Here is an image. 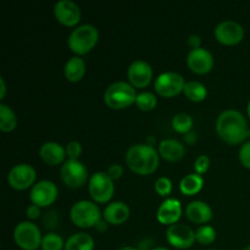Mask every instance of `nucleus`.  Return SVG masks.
<instances>
[{
	"label": "nucleus",
	"mask_w": 250,
	"mask_h": 250,
	"mask_svg": "<svg viewBox=\"0 0 250 250\" xmlns=\"http://www.w3.org/2000/svg\"><path fill=\"white\" fill-rule=\"evenodd\" d=\"M185 142L186 144H194L195 142H197V133L193 131L188 132V133L185 134Z\"/></svg>",
	"instance_id": "nucleus-39"
},
{
	"label": "nucleus",
	"mask_w": 250,
	"mask_h": 250,
	"mask_svg": "<svg viewBox=\"0 0 250 250\" xmlns=\"http://www.w3.org/2000/svg\"><path fill=\"white\" fill-rule=\"evenodd\" d=\"M17 126V116L14 109L5 103H0V131L11 132Z\"/></svg>",
	"instance_id": "nucleus-26"
},
{
	"label": "nucleus",
	"mask_w": 250,
	"mask_h": 250,
	"mask_svg": "<svg viewBox=\"0 0 250 250\" xmlns=\"http://www.w3.org/2000/svg\"><path fill=\"white\" fill-rule=\"evenodd\" d=\"M216 133L225 143L236 146L244 143L250 134L246 117L241 111L234 109H227L220 112L215 124Z\"/></svg>",
	"instance_id": "nucleus-1"
},
{
	"label": "nucleus",
	"mask_w": 250,
	"mask_h": 250,
	"mask_svg": "<svg viewBox=\"0 0 250 250\" xmlns=\"http://www.w3.org/2000/svg\"><path fill=\"white\" fill-rule=\"evenodd\" d=\"M243 250H250V246H248V247H246V248H244Z\"/></svg>",
	"instance_id": "nucleus-44"
},
{
	"label": "nucleus",
	"mask_w": 250,
	"mask_h": 250,
	"mask_svg": "<svg viewBox=\"0 0 250 250\" xmlns=\"http://www.w3.org/2000/svg\"><path fill=\"white\" fill-rule=\"evenodd\" d=\"M109 225L110 224L106 221V220L102 219L99 222H98L97 225H95L94 229H97L98 232H100V233H104V232H106L107 229H109Z\"/></svg>",
	"instance_id": "nucleus-38"
},
{
	"label": "nucleus",
	"mask_w": 250,
	"mask_h": 250,
	"mask_svg": "<svg viewBox=\"0 0 250 250\" xmlns=\"http://www.w3.org/2000/svg\"><path fill=\"white\" fill-rule=\"evenodd\" d=\"M41 229L33 221H21L14 229V241L23 250H37L42 246Z\"/></svg>",
	"instance_id": "nucleus-6"
},
{
	"label": "nucleus",
	"mask_w": 250,
	"mask_h": 250,
	"mask_svg": "<svg viewBox=\"0 0 250 250\" xmlns=\"http://www.w3.org/2000/svg\"><path fill=\"white\" fill-rule=\"evenodd\" d=\"M99 41V29L92 23L78 24L71 31L67 38V45L71 51L78 56L89 53Z\"/></svg>",
	"instance_id": "nucleus-4"
},
{
	"label": "nucleus",
	"mask_w": 250,
	"mask_h": 250,
	"mask_svg": "<svg viewBox=\"0 0 250 250\" xmlns=\"http://www.w3.org/2000/svg\"><path fill=\"white\" fill-rule=\"evenodd\" d=\"M238 158L244 167L250 168V141L244 142V143L242 144V146L239 148Z\"/></svg>",
	"instance_id": "nucleus-34"
},
{
	"label": "nucleus",
	"mask_w": 250,
	"mask_h": 250,
	"mask_svg": "<svg viewBox=\"0 0 250 250\" xmlns=\"http://www.w3.org/2000/svg\"><path fill=\"white\" fill-rule=\"evenodd\" d=\"M159 155L167 161H178L185 156L186 146L175 138H165L158 146Z\"/></svg>",
	"instance_id": "nucleus-21"
},
{
	"label": "nucleus",
	"mask_w": 250,
	"mask_h": 250,
	"mask_svg": "<svg viewBox=\"0 0 250 250\" xmlns=\"http://www.w3.org/2000/svg\"><path fill=\"white\" fill-rule=\"evenodd\" d=\"M247 114H248V116H249V119H250V100H249L248 105H247Z\"/></svg>",
	"instance_id": "nucleus-43"
},
{
	"label": "nucleus",
	"mask_w": 250,
	"mask_h": 250,
	"mask_svg": "<svg viewBox=\"0 0 250 250\" xmlns=\"http://www.w3.org/2000/svg\"><path fill=\"white\" fill-rule=\"evenodd\" d=\"M127 78L134 88L146 87L153 78V67L146 60L137 59L127 68Z\"/></svg>",
	"instance_id": "nucleus-16"
},
{
	"label": "nucleus",
	"mask_w": 250,
	"mask_h": 250,
	"mask_svg": "<svg viewBox=\"0 0 250 250\" xmlns=\"http://www.w3.org/2000/svg\"><path fill=\"white\" fill-rule=\"evenodd\" d=\"M182 204L176 198H166L156 210V219L163 225H173L180 221L182 216Z\"/></svg>",
	"instance_id": "nucleus-17"
},
{
	"label": "nucleus",
	"mask_w": 250,
	"mask_h": 250,
	"mask_svg": "<svg viewBox=\"0 0 250 250\" xmlns=\"http://www.w3.org/2000/svg\"><path fill=\"white\" fill-rule=\"evenodd\" d=\"M26 216L29 221L38 219V217L41 216V208H39L38 205L31 203V205H28V207L26 208Z\"/></svg>",
	"instance_id": "nucleus-36"
},
{
	"label": "nucleus",
	"mask_w": 250,
	"mask_h": 250,
	"mask_svg": "<svg viewBox=\"0 0 250 250\" xmlns=\"http://www.w3.org/2000/svg\"><path fill=\"white\" fill-rule=\"evenodd\" d=\"M125 160L133 172L146 176L155 172L159 167L160 155L154 146L146 143H138L127 149Z\"/></svg>",
	"instance_id": "nucleus-2"
},
{
	"label": "nucleus",
	"mask_w": 250,
	"mask_h": 250,
	"mask_svg": "<svg viewBox=\"0 0 250 250\" xmlns=\"http://www.w3.org/2000/svg\"><path fill=\"white\" fill-rule=\"evenodd\" d=\"M117 250H141V249H138V248H137V247L124 246V247H121V248H119Z\"/></svg>",
	"instance_id": "nucleus-41"
},
{
	"label": "nucleus",
	"mask_w": 250,
	"mask_h": 250,
	"mask_svg": "<svg viewBox=\"0 0 250 250\" xmlns=\"http://www.w3.org/2000/svg\"><path fill=\"white\" fill-rule=\"evenodd\" d=\"M210 164H211V161H210L209 156L205 155V154H202V155H199L195 159L194 171L197 173H199V175H203V173H205L209 170Z\"/></svg>",
	"instance_id": "nucleus-33"
},
{
	"label": "nucleus",
	"mask_w": 250,
	"mask_h": 250,
	"mask_svg": "<svg viewBox=\"0 0 250 250\" xmlns=\"http://www.w3.org/2000/svg\"><path fill=\"white\" fill-rule=\"evenodd\" d=\"M204 186V178L197 172L185 176L180 182V190L185 195H195L202 190Z\"/></svg>",
	"instance_id": "nucleus-24"
},
{
	"label": "nucleus",
	"mask_w": 250,
	"mask_h": 250,
	"mask_svg": "<svg viewBox=\"0 0 250 250\" xmlns=\"http://www.w3.org/2000/svg\"><path fill=\"white\" fill-rule=\"evenodd\" d=\"M70 219L77 227L90 229L103 219V212L95 202L78 200L71 207Z\"/></svg>",
	"instance_id": "nucleus-5"
},
{
	"label": "nucleus",
	"mask_w": 250,
	"mask_h": 250,
	"mask_svg": "<svg viewBox=\"0 0 250 250\" xmlns=\"http://www.w3.org/2000/svg\"><path fill=\"white\" fill-rule=\"evenodd\" d=\"M214 36L224 45H236L244 38V28L234 20H224L215 26Z\"/></svg>",
	"instance_id": "nucleus-11"
},
{
	"label": "nucleus",
	"mask_w": 250,
	"mask_h": 250,
	"mask_svg": "<svg viewBox=\"0 0 250 250\" xmlns=\"http://www.w3.org/2000/svg\"><path fill=\"white\" fill-rule=\"evenodd\" d=\"M154 189L161 197H167L172 192V181L166 176H161L154 183Z\"/></svg>",
	"instance_id": "nucleus-31"
},
{
	"label": "nucleus",
	"mask_w": 250,
	"mask_h": 250,
	"mask_svg": "<svg viewBox=\"0 0 250 250\" xmlns=\"http://www.w3.org/2000/svg\"><path fill=\"white\" fill-rule=\"evenodd\" d=\"M107 175L110 176V177L112 178V180H119V178L122 177V175H124L125 170H124V166L121 165V164H111V165L107 167Z\"/></svg>",
	"instance_id": "nucleus-35"
},
{
	"label": "nucleus",
	"mask_w": 250,
	"mask_h": 250,
	"mask_svg": "<svg viewBox=\"0 0 250 250\" xmlns=\"http://www.w3.org/2000/svg\"><path fill=\"white\" fill-rule=\"evenodd\" d=\"M211 207L203 200H193L186 207V216L189 221L198 225H205L212 219Z\"/></svg>",
	"instance_id": "nucleus-19"
},
{
	"label": "nucleus",
	"mask_w": 250,
	"mask_h": 250,
	"mask_svg": "<svg viewBox=\"0 0 250 250\" xmlns=\"http://www.w3.org/2000/svg\"><path fill=\"white\" fill-rule=\"evenodd\" d=\"M136 105L142 111H151L158 105V98L153 92L144 90V92L138 93V95H137Z\"/></svg>",
	"instance_id": "nucleus-29"
},
{
	"label": "nucleus",
	"mask_w": 250,
	"mask_h": 250,
	"mask_svg": "<svg viewBox=\"0 0 250 250\" xmlns=\"http://www.w3.org/2000/svg\"><path fill=\"white\" fill-rule=\"evenodd\" d=\"M37 171L31 164L21 163L12 166L7 173V183L16 190H24L36 185Z\"/></svg>",
	"instance_id": "nucleus-10"
},
{
	"label": "nucleus",
	"mask_w": 250,
	"mask_h": 250,
	"mask_svg": "<svg viewBox=\"0 0 250 250\" xmlns=\"http://www.w3.org/2000/svg\"><path fill=\"white\" fill-rule=\"evenodd\" d=\"M58 186L49 180H42L36 182V185L29 190V199L33 204L39 208H46L53 204L58 199Z\"/></svg>",
	"instance_id": "nucleus-13"
},
{
	"label": "nucleus",
	"mask_w": 250,
	"mask_h": 250,
	"mask_svg": "<svg viewBox=\"0 0 250 250\" xmlns=\"http://www.w3.org/2000/svg\"><path fill=\"white\" fill-rule=\"evenodd\" d=\"M186 98L195 103L203 102L208 97V88L204 83L199 81H188L183 89Z\"/></svg>",
	"instance_id": "nucleus-25"
},
{
	"label": "nucleus",
	"mask_w": 250,
	"mask_h": 250,
	"mask_svg": "<svg viewBox=\"0 0 250 250\" xmlns=\"http://www.w3.org/2000/svg\"><path fill=\"white\" fill-rule=\"evenodd\" d=\"M166 241L170 246L177 249H188L194 244L195 231L188 225L177 222L166 229Z\"/></svg>",
	"instance_id": "nucleus-12"
},
{
	"label": "nucleus",
	"mask_w": 250,
	"mask_h": 250,
	"mask_svg": "<svg viewBox=\"0 0 250 250\" xmlns=\"http://www.w3.org/2000/svg\"><path fill=\"white\" fill-rule=\"evenodd\" d=\"M187 66L190 71L198 73V75H204L210 72L214 67L215 59L211 51L207 48L190 49L187 54Z\"/></svg>",
	"instance_id": "nucleus-14"
},
{
	"label": "nucleus",
	"mask_w": 250,
	"mask_h": 250,
	"mask_svg": "<svg viewBox=\"0 0 250 250\" xmlns=\"http://www.w3.org/2000/svg\"><path fill=\"white\" fill-rule=\"evenodd\" d=\"M207 250H217V249H207Z\"/></svg>",
	"instance_id": "nucleus-45"
},
{
	"label": "nucleus",
	"mask_w": 250,
	"mask_h": 250,
	"mask_svg": "<svg viewBox=\"0 0 250 250\" xmlns=\"http://www.w3.org/2000/svg\"><path fill=\"white\" fill-rule=\"evenodd\" d=\"M216 229L210 225H202L195 229V241L202 246H209L216 239Z\"/></svg>",
	"instance_id": "nucleus-28"
},
{
	"label": "nucleus",
	"mask_w": 250,
	"mask_h": 250,
	"mask_svg": "<svg viewBox=\"0 0 250 250\" xmlns=\"http://www.w3.org/2000/svg\"><path fill=\"white\" fill-rule=\"evenodd\" d=\"M150 250H170V249L166 248V247H154V248H151Z\"/></svg>",
	"instance_id": "nucleus-42"
},
{
	"label": "nucleus",
	"mask_w": 250,
	"mask_h": 250,
	"mask_svg": "<svg viewBox=\"0 0 250 250\" xmlns=\"http://www.w3.org/2000/svg\"><path fill=\"white\" fill-rule=\"evenodd\" d=\"M54 15L63 26L77 27L82 12L78 4H76L73 0H59L54 5Z\"/></svg>",
	"instance_id": "nucleus-15"
},
{
	"label": "nucleus",
	"mask_w": 250,
	"mask_h": 250,
	"mask_svg": "<svg viewBox=\"0 0 250 250\" xmlns=\"http://www.w3.org/2000/svg\"><path fill=\"white\" fill-rule=\"evenodd\" d=\"M66 156L67 159H73V160H80V156L82 154V144L77 141H71L68 142L65 146Z\"/></svg>",
	"instance_id": "nucleus-32"
},
{
	"label": "nucleus",
	"mask_w": 250,
	"mask_h": 250,
	"mask_svg": "<svg viewBox=\"0 0 250 250\" xmlns=\"http://www.w3.org/2000/svg\"><path fill=\"white\" fill-rule=\"evenodd\" d=\"M188 45L190 46V49H197L202 46V38H200L199 34H190L189 38H188Z\"/></svg>",
	"instance_id": "nucleus-37"
},
{
	"label": "nucleus",
	"mask_w": 250,
	"mask_h": 250,
	"mask_svg": "<svg viewBox=\"0 0 250 250\" xmlns=\"http://www.w3.org/2000/svg\"><path fill=\"white\" fill-rule=\"evenodd\" d=\"M131 209L128 205L121 200L110 202L103 211V219L106 220L110 225H122L128 220Z\"/></svg>",
	"instance_id": "nucleus-20"
},
{
	"label": "nucleus",
	"mask_w": 250,
	"mask_h": 250,
	"mask_svg": "<svg viewBox=\"0 0 250 250\" xmlns=\"http://www.w3.org/2000/svg\"><path fill=\"white\" fill-rule=\"evenodd\" d=\"M5 94H6V83L4 77H0V99H4Z\"/></svg>",
	"instance_id": "nucleus-40"
},
{
	"label": "nucleus",
	"mask_w": 250,
	"mask_h": 250,
	"mask_svg": "<svg viewBox=\"0 0 250 250\" xmlns=\"http://www.w3.org/2000/svg\"><path fill=\"white\" fill-rule=\"evenodd\" d=\"M87 65L82 56L73 55L66 61L65 67H63V73H65L66 80L70 82H78L82 80L85 75Z\"/></svg>",
	"instance_id": "nucleus-22"
},
{
	"label": "nucleus",
	"mask_w": 250,
	"mask_h": 250,
	"mask_svg": "<svg viewBox=\"0 0 250 250\" xmlns=\"http://www.w3.org/2000/svg\"><path fill=\"white\" fill-rule=\"evenodd\" d=\"M62 182L70 188H81L88 182V170L81 160L67 159L60 168Z\"/></svg>",
	"instance_id": "nucleus-9"
},
{
	"label": "nucleus",
	"mask_w": 250,
	"mask_h": 250,
	"mask_svg": "<svg viewBox=\"0 0 250 250\" xmlns=\"http://www.w3.org/2000/svg\"><path fill=\"white\" fill-rule=\"evenodd\" d=\"M94 239L85 232L71 234L65 242V250H94Z\"/></svg>",
	"instance_id": "nucleus-23"
},
{
	"label": "nucleus",
	"mask_w": 250,
	"mask_h": 250,
	"mask_svg": "<svg viewBox=\"0 0 250 250\" xmlns=\"http://www.w3.org/2000/svg\"><path fill=\"white\" fill-rule=\"evenodd\" d=\"M41 248L43 250H62L65 249V242L60 234L55 232H48L43 236Z\"/></svg>",
	"instance_id": "nucleus-30"
},
{
	"label": "nucleus",
	"mask_w": 250,
	"mask_h": 250,
	"mask_svg": "<svg viewBox=\"0 0 250 250\" xmlns=\"http://www.w3.org/2000/svg\"><path fill=\"white\" fill-rule=\"evenodd\" d=\"M39 156L45 164L50 166L63 164L66 161L65 146L58 142H45L39 148Z\"/></svg>",
	"instance_id": "nucleus-18"
},
{
	"label": "nucleus",
	"mask_w": 250,
	"mask_h": 250,
	"mask_svg": "<svg viewBox=\"0 0 250 250\" xmlns=\"http://www.w3.org/2000/svg\"><path fill=\"white\" fill-rule=\"evenodd\" d=\"M171 125H172V128L176 132L181 134H186L192 131L194 121H193V117L187 112H178L172 117Z\"/></svg>",
	"instance_id": "nucleus-27"
},
{
	"label": "nucleus",
	"mask_w": 250,
	"mask_h": 250,
	"mask_svg": "<svg viewBox=\"0 0 250 250\" xmlns=\"http://www.w3.org/2000/svg\"><path fill=\"white\" fill-rule=\"evenodd\" d=\"M185 77L175 71H166L160 73L154 82V89L159 95L172 98L183 92L186 85Z\"/></svg>",
	"instance_id": "nucleus-8"
},
{
	"label": "nucleus",
	"mask_w": 250,
	"mask_h": 250,
	"mask_svg": "<svg viewBox=\"0 0 250 250\" xmlns=\"http://www.w3.org/2000/svg\"><path fill=\"white\" fill-rule=\"evenodd\" d=\"M137 95L138 93L131 83L125 82V81H116L107 85L103 99L110 109L122 110L131 106L132 104H136Z\"/></svg>",
	"instance_id": "nucleus-3"
},
{
	"label": "nucleus",
	"mask_w": 250,
	"mask_h": 250,
	"mask_svg": "<svg viewBox=\"0 0 250 250\" xmlns=\"http://www.w3.org/2000/svg\"><path fill=\"white\" fill-rule=\"evenodd\" d=\"M88 192L97 204L109 203L115 193L114 180L107 175L106 171H97L88 181Z\"/></svg>",
	"instance_id": "nucleus-7"
}]
</instances>
